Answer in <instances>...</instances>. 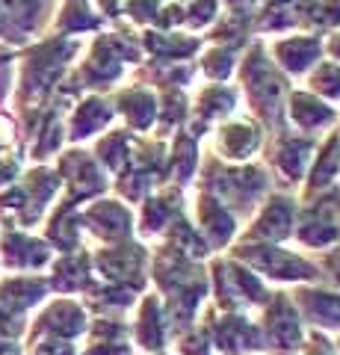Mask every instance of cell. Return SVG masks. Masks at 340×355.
I'll use <instances>...</instances> for the list:
<instances>
[{
    "label": "cell",
    "mask_w": 340,
    "mask_h": 355,
    "mask_svg": "<svg viewBox=\"0 0 340 355\" xmlns=\"http://www.w3.org/2000/svg\"><path fill=\"white\" fill-rule=\"evenodd\" d=\"M9 137H12V133H9V121L0 119V146H6Z\"/></svg>",
    "instance_id": "cell-2"
},
{
    "label": "cell",
    "mask_w": 340,
    "mask_h": 355,
    "mask_svg": "<svg viewBox=\"0 0 340 355\" xmlns=\"http://www.w3.org/2000/svg\"><path fill=\"white\" fill-rule=\"evenodd\" d=\"M0 9L9 15V18H27V9H30V0H0Z\"/></svg>",
    "instance_id": "cell-1"
},
{
    "label": "cell",
    "mask_w": 340,
    "mask_h": 355,
    "mask_svg": "<svg viewBox=\"0 0 340 355\" xmlns=\"http://www.w3.org/2000/svg\"><path fill=\"white\" fill-rule=\"evenodd\" d=\"M12 169H15L12 163H9V166H6V163H0V181H6V178L12 175Z\"/></svg>",
    "instance_id": "cell-3"
},
{
    "label": "cell",
    "mask_w": 340,
    "mask_h": 355,
    "mask_svg": "<svg viewBox=\"0 0 340 355\" xmlns=\"http://www.w3.org/2000/svg\"><path fill=\"white\" fill-rule=\"evenodd\" d=\"M0 355H15V349H6V347H0Z\"/></svg>",
    "instance_id": "cell-4"
}]
</instances>
